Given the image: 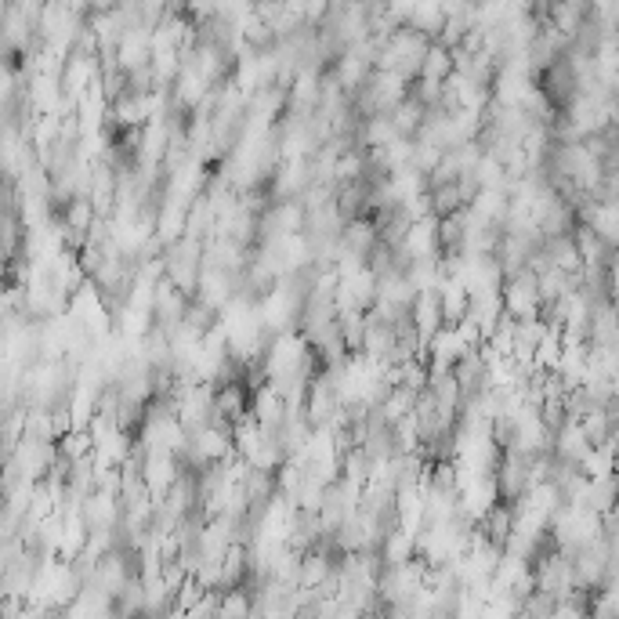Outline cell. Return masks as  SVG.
<instances>
[{"label": "cell", "instance_id": "obj_1", "mask_svg": "<svg viewBox=\"0 0 619 619\" xmlns=\"http://www.w3.org/2000/svg\"><path fill=\"white\" fill-rule=\"evenodd\" d=\"M504 308L507 315L515 319H536L543 312V294H540V279H536V268H522L515 276L504 279Z\"/></svg>", "mask_w": 619, "mask_h": 619}, {"label": "cell", "instance_id": "obj_2", "mask_svg": "<svg viewBox=\"0 0 619 619\" xmlns=\"http://www.w3.org/2000/svg\"><path fill=\"white\" fill-rule=\"evenodd\" d=\"M413 323H417L424 344H431L439 330H446V312H442L439 286H431V290H417V301H413Z\"/></svg>", "mask_w": 619, "mask_h": 619}, {"label": "cell", "instance_id": "obj_3", "mask_svg": "<svg viewBox=\"0 0 619 619\" xmlns=\"http://www.w3.org/2000/svg\"><path fill=\"white\" fill-rule=\"evenodd\" d=\"M406 254L410 261L417 258H439L442 254V243H439V218H417L406 232Z\"/></svg>", "mask_w": 619, "mask_h": 619}, {"label": "cell", "instance_id": "obj_4", "mask_svg": "<svg viewBox=\"0 0 619 619\" xmlns=\"http://www.w3.org/2000/svg\"><path fill=\"white\" fill-rule=\"evenodd\" d=\"M543 258L558 265L562 272H583V254L580 243H576V232H565V236H543Z\"/></svg>", "mask_w": 619, "mask_h": 619}, {"label": "cell", "instance_id": "obj_5", "mask_svg": "<svg viewBox=\"0 0 619 619\" xmlns=\"http://www.w3.org/2000/svg\"><path fill=\"white\" fill-rule=\"evenodd\" d=\"M428 105L424 102H417V98H402L399 105H395V109H391V124H395V134H399V138H410V142H417L420 138V131H424V124H428Z\"/></svg>", "mask_w": 619, "mask_h": 619}, {"label": "cell", "instance_id": "obj_6", "mask_svg": "<svg viewBox=\"0 0 619 619\" xmlns=\"http://www.w3.org/2000/svg\"><path fill=\"white\" fill-rule=\"evenodd\" d=\"M439 297H442V312H446V326H457L460 319H467L471 312V286L460 276H446L439 283Z\"/></svg>", "mask_w": 619, "mask_h": 619}, {"label": "cell", "instance_id": "obj_7", "mask_svg": "<svg viewBox=\"0 0 619 619\" xmlns=\"http://www.w3.org/2000/svg\"><path fill=\"white\" fill-rule=\"evenodd\" d=\"M381 558H384V569H395V565H406L417 558V533L399 525V529H391L381 543Z\"/></svg>", "mask_w": 619, "mask_h": 619}, {"label": "cell", "instance_id": "obj_8", "mask_svg": "<svg viewBox=\"0 0 619 619\" xmlns=\"http://www.w3.org/2000/svg\"><path fill=\"white\" fill-rule=\"evenodd\" d=\"M453 73H457V55H453V48H446L442 40H435L431 51H428V58H424V66H420V77L446 84Z\"/></svg>", "mask_w": 619, "mask_h": 619}, {"label": "cell", "instance_id": "obj_9", "mask_svg": "<svg viewBox=\"0 0 619 619\" xmlns=\"http://www.w3.org/2000/svg\"><path fill=\"white\" fill-rule=\"evenodd\" d=\"M431 203H435V214L439 218H446V214H457V210H464V192H460V181H449V185H435L431 189Z\"/></svg>", "mask_w": 619, "mask_h": 619}, {"label": "cell", "instance_id": "obj_10", "mask_svg": "<svg viewBox=\"0 0 619 619\" xmlns=\"http://www.w3.org/2000/svg\"><path fill=\"white\" fill-rule=\"evenodd\" d=\"M442 156H446V149L435 142H417L413 145V167H417L420 174H431L435 167L442 163Z\"/></svg>", "mask_w": 619, "mask_h": 619}]
</instances>
